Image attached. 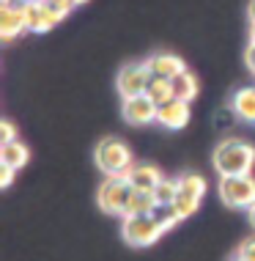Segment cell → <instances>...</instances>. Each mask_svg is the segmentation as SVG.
Instances as JSON below:
<instances>
[{
	"label": "cell",
	"mask_w": 255,
	"mask_h": 261,
	"mask_svg": "<svg viewBox=\"0 0 255 261\" xmlns=\"http://www.w3.org/2000/svg\"><path fill=\"white\" fill-rule=\"evenodd\" d=\"M211 165L219 176H244L255 168V146L244 138H225L211 154Z\"/></svg>",
	"instance_id": "cell-1"
},
{
	"label": "cell",
	"mask_w": 255,
	"mask_h": 261,
	"mask_svg": "<svg viewBox=\"0 0 255 261\" xmlns=\"http://www.w3.org/2000/svg\"><path fill=\"white\" fill-rule=\"evenodd\" d=\"M94 162L104 176H126L134 165V154H132L126 140L110 135V138H102L96 143Z\"/></svg>",
	"instance_id": "cell-2"
},
{
	"label": "cell",
	"mask_w": 255,
	"mask_h": 261,
	"mask_svg": "<svg viewBox=\"0 0 255 261\" xmlns=\"http://www.w3.org/2000/svg\"><path fill=\"white\" fill-rule=\"evenodd\" d=\"M165 223L157 217V212L151 215H126L121 217V237L132 248H151L154 242H159V237L165 234Z\"/></svg>",
	"instance_id": "cell-3"
},
{
	"label": "cell",
	"mask_w": 255,
	"mask_h": 261,
	"mask_svg": "<svg viewBox=\"0 0 255 261\" xmlns=\"http://www.w3.org/2000/svg\"><path fill=\"white\" fill-rule=\"evenodd\" d=\"M219 201L228 209H250L255 203V176L244 173V176H219Z\"/></svg>",
	"instance_id": "cell-4"
},
{
	"label": "cell",
	"mask_w": 255,
	"mask_h": 261,
	"mask_svg": "<svg viewBox=\"0 0 255 261\" xmlns=\"http://www.w3.org/2000/svg\"><path fill=\"white\" fill-rule=\"evenodd\" d=\"M129 195H132V185H129L126 176H107V179L102 181V187H99V193H96V203L104 215L124 217Z\"/></svg>",
	"instance_id": "cell-5"
},
{
	"label": "cell",
	"mask_w": 255,
	"mask_h": 261,
	"mask_svg": "<svg viewBox=\"0 0 255 261\" xmlns=\"http://www.w3.org/2000/svg\"><path fill=\"white\" fill-rule=\"evenodd\" d=\"M148 83H151V72H148L146 61L143 63H126L118 69L116 88L121 94V99H132V96H143Z\"/></svg>",
	"instance_id": "cell-6"
},
{
	"label": "cell",
	"mask_w": 255,
	"mask_h": 261,
	"mask_svg": "<svg viewBox=\"0 0 255 261\" xmlns=\"http://www.w3.org/2000/svg\"><path fill=\"white\" fill-rule=\"evenodd\" d=\"M22 14H25L27 33H47V31H52L58 22H63L58 14L47 6V0H31V3L22 9Z\"/></svg>",
	"instance_id": "cell-7"
},
{
	"label": "cell",
	"mask_w": 255,
	"mask_h": 261,
	"mask_svg": "<svg viewBox=\"0 0 255 261\" xmlns=\"http://www.w3.org/2000/svg\"><path fill=\"white\" fill-rule=\"evenodd\" d=\"M157 113L159 108L154 105L148 96H132V99H124L121 102V116H124V121L126 124H132V126H148V124H154L157 121Z\"/></svg>",
	"instance_id": "cell-8"
},
{
	"label": "cell",
	"mask_w": 255,
	"mask_h": 261,
	"mask_svg": "<svg viewBox=\"0 0 255 261\" xmlns=\"http://www.w3.org/2000/svg\"><path fill=\"white\" fill-rule=\"evenodd\" d=\"M146 66L148 72H151V77H165V80H173V77H179L181 72H187V63H184L176 53H154L146 58Z\"/></svg>",
	"instance_id": "cell-9"
},
{
	"label": "cell",
	"mask_w": 255,
	"mask_h": 261,
	"mask_svg": "<svg viewBox=\"0 0 255 261\" xmlns=\"http://www.w3.org/2000/svg\"><path fill=\"white\" fill-rule=\"evenodd\" d=\"M192 118V110H189V102H181V99H170L159 108L157 113V124H162L165 129L176 132V129H184Z\"/></svg>",
	"instance_id": "cell-10"
},
{
	"label": "cell",
	"mask_w": 255,
	"mask_h": 261,
	"mask_svg": "<svg viewBox=\"0 0 255 261\" xmlns=\"http://www.w3.org/2000/svg\"><path fill=\"white\" fill-rule=\"evenodd\" d=\"M231 113L244 124H255V86H242L231 94L228 99Z\"/></svg>",
	"instance_id": "cell-11"
},
{
	"label": "cell",
	"mask_w": 255,
	"mask_h": 261,
	"mask_svg": "<svg viewBox=\"0 0 255 261\" xmlns=\"http://www.w3.org/2000/svg\"><path fill=\"white\" fill-rule=\"evenodd\" d=\"M126 179H129L132 190H148V193H154V187L159 185L165 176L157 165H151V162H134L132 171L126 173Z\"/></svg>",
	"instance_id": "cell-12"
},
{
	"label": "cell",
	"mask_w": 255,
	"mask_h": 261,
	"mask_svg": "<svg viewBox=\"0 0 255 261\" xmlns=\"http://www.w3.org/2000/svg\"><path fill=\"white\" fill-rule=\"evenodd\" d=\"M22 33H27L22 9H3L0 6V39L14 41L17 36H22Z\"/></svg>",
	"instance_id": "cell-13"
},
{
	"label": "cell",
	"mask_w": 255,
	"mask_h": 261,
	"mask_svg": "<svg viewBox=\"0 0 255 261\" xmlns=\"http://www.w3.org/2000/svg\"><path fill=\"white\" fill-rule=\"evenodd\" d=\"M27 162H31V149H27L22 140H11V143L0 146V165H9L14 171H19Z\"/></svg>",
	"instance_id": "cell-14"
},
{
	"label": "cell",
	"mask_w": 255,
	"mask_h": 261,
	"mask_svg": "<svg viewBox=\"0 0 255 261\" xmlns=\"http://www.w3.org/2000/svg\"><path fill=\"white\" fill-rule=\"evenodd\" d=\"M201 203L203 198H197V195H189V193H184V190H179V195H176V201L170 203V215H173V220L176 223H181V220H187V217H192L197 209H201Z\"/></svg>",
	"instance_id": "cell-15"
},
{
	"label": "cell",
	"mask_w": 255,
	"mask_h": 261,
	"mask_svg": "<svg viewBox=\"0 0 255 261\" xmlns=\"http://www.w3.org/2000/svg\"><path fill=\"white\" fill-rule=\"evenodd\" d=\"M157 209L159 206H157L154 193H148V190H132L129 203H126V215H151V212H157Z\"/></svg>",
	"instance_id": "cell-16"
},
{
	"label": "cell",
	"mask_w": 255,
	"mask_h": 261,
	"mask_svg": "<svg viewBox=\"0 0 255 261\" xmlns=\"http://www.w3.org/2000/svg\"><path fill=\"white\" fill-rule=\"evenodd\" d=\"M197 77L192 72H181L179 77H173V99L181 102H192L197 96Z\"/></svg>",
	"instance_id": "cell-17"
},
{
	"label": "cell",
	"mask_w": 255,
	"mask_h": 261,
	"mask_svg": "<svg viewBox=\"0 0 255 261\" xmlns=\"http://www.w3.org/2000/svg\"><path fill=\"white\" fill-rule=\"evenodd\" d=\"M146 96L157 105V108H162L165 102L173 99V80H165V77H151V83H148V88H146Z\"/></svg>",
	"instance_id": "cell-18"
},
{
	"label": "cell",
	"mask_w": 255,
	"mask_h": 261,
	"mask_svg": "<svg viewBox=\"0 0 255 261\" xmlns=\"http://www.w3.org/2000/svg\"><path fill=\"white\" fill-rule=\"evenodd\" d=\"M179 195V179H162L157 187H154V198H157V206H170Z\"/></svg>",
	"instance_id": "cell-19"
},
{
	"label": "cell",
	"mask_w": 255,
	"mask_h": 261,
	"mask_svg": "<svg viewBox=\"0 0 255 261\" xmlns=\"http://www.w3.org/2000/svg\"><path fill=\"white\" fill-rule=\"evenodd\" d=\"M179 190H184V193H189V195H197V198H203V195H206V190H209V181L203 179L201 173H184V176H179Z\"/></svg>",
	"instance_id": "cell-20"
},
{
	"label": "cell",
	"mask_w": 255,
	"mask_h": 261,
	"mask_svg": "<svg viewBox=\"0 0 255 261\" xmlns=\"http://www.w3.org/2000/svg\"><path fill=\"white\" fill-rule=\"evenodd\" d=\"M11 140H17V124L9 121V118H3V121H0V146L11 143Z\"/></svg>",
	"instance_id": "cell-21"
},
{
	"label": "cell",
	"mask_w": 255,
	"mask_h": 261,
	"mask_svg": "<svg viewBox=\"0 0 255 261\" xmlns=\"http://www.w3.org/2000/svg\"><path fill=\"white\" fill-rule=\"evenodd\" d=\"M47 6H49V9H52L55 14H58V17H61V19H66V17H69V14H72V11H74V6H72V3H69V0H47Z\"/></svg>",
	"instance_id": "cell-22"
},
{
	"label": "cell",
	"mask_w": 255,
	"mask_h": 261,
	"mask_svg": "<svg viewBox=\"0 0 255 261\" xmlns=\"http://www.w3.org/2000/svg\"><path fill=\"white\" fill-rule=\"evenodd\" d=\"M14 168H9V165H0V187H11V181H14Z\"/></svg>",
	"instance_id": "cell-23"
},
{
	"label": "cell",
	"mask_w": 255,
	"mask_h": 261,
	"mask_svg": "<svg viewBox=\"0 0 255 261\" xmlns=\"http://www.w3.org/2000/svg\"><path fill=\"white\" fill-rule=\"evenodd\" d=\"M236 253H242L244 258L255 261V239H247V242H242V248H239Z\"/></svg>",
	"instance_id": "cell-24"
},
{
	"label": "cell",
	"mask_w": 255,
	"mask_h": 261,
	"mask_svg": "<svg viewBox=\"0 0 255 261\" xmlns=\"http://www.w3.org/2000/svg\"><path fill=\"white\" fill-rule=\"evenodd\" d=\"M244 63H247V69H250V74H255V44H247V50H244Z\"/></svg>",
	"instance_id": "cell-25"
},
{
	"label": "cell",
	"mask_w": 255,
	"mask_h": 261,
	"mask_svg": "<svg viewBox=\"0 0 255 261\" xmlns=\"http://www.w3.org/2000/svg\"><path fill=\"white\" fill-rule=\"evenodd\" d=\"M27 3H31V0H0L3 9H25Z\"/></svg>",
	"instance_id": "cell-26"
},
{
	"label": "cell",
	"mask_w": 255,
	"mask_h": 261,
	"mask_svg": "<svg viewBox=\"0 0 255 261\" xmlns=\"http://www.w3.org/2000/svg\"><path fill=\"white\" fill-rule=\"evenodd\" d=\"M247 17H250V22H255V0L247 3Z\"/></svg>",
	"instance_id": "cell-27"
},
{
	"label": "cell",
	"mask_w": 255,
	"mask_h": 261,
	"mask_svg": "<svg viewBox=\"0 0 255 261\" xmlns=\"http://www.w3.org/2000/svg\"><path fill=\"white\" fill-rule=\"evenodd\" d=\"M247 220H250V225H252V228H255V203H252L250 209H247Z\"/></svg>",
	"instance_id": "cell-28"
},
{
	"label": "cell",
	"mask_w": 255,
	"mask_h": 261,
	"mask_svg": "<svg viewBox=\"0 0 255 261\" xmlns=\"http://www.w3.org/2000/svg\"><path fill=\"white\" fill-rule=\"evenodd\" d=\"M228 261H250V258H244V256H242V253H233V256H231Z\"/></svg>",
	"instance_id": "cell-29"
},
{
	"label": "cell",
	"mask_w": 255,
	"mask_h": 261,
	"mask_svg": "<svg viewBox=\"0 0 255 261\" xmlns=\"http://www.w3.org/2000/svg\"><path fill=\"white\" fill-rule=\"evenodd\" d=\"M250 44H255V22H250Z\"/></svg>",
	"instance_id": "cell-30"
},
{
	"label": "cell",
	"mask_w": 255,
	"mask_h": 261,
	"mask_svg": "<svg viewBox=\"0 0 255 261\" xmlns=\"http://www.w3.org/2000/svg\"><path fill=\"white\" fill-rule=\"evenodd\" d=\"M69 3H72L74 9H77V6H85V3H88V0H69Z\"/></svg>",
	"instance_id": "cell-31"
}]
</instances>
